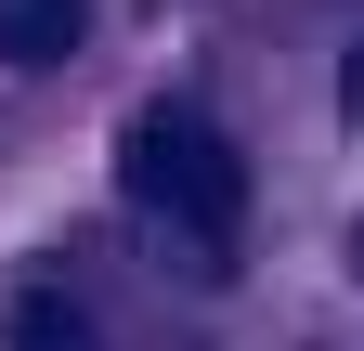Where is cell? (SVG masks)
<instances>
[{"label":"cell","instance_id":"3957f363","mask_svg":"<svg viewBox=\"0 0 364 351\" xmlns=\"http://www.w3.org/2000/svg\"><path fill=\"white\" fill-rule=\"evenodd\" d=\"M0 351H105L91 338V313L65 286H14V313H0Z\"/></svg>","mask_w":364,"mask_h":351},{"label":"cell","instance_id":"277c9868","mask_svg":"<svg viewBox=\"0 0 364 351\" xmlns=\"http://www.w3.org/2000/svg\"><path fill=\"white\" fill-rule=\"evenodd\" d=\"M338 104H351V117H364V39H351V65H338Z\"/></svg>","mask_w":364,"mask_h":351},{"label":"cell","instance_id":"6da1fadb","mask_svg":"<svg viewBox=\"0 0 364 351\" xmlns=\"http://www.w3.org/2000/svg\"><path fill=\"white\" fill-rule=\"evenodd\" d=\"M117 183H130L144 222L196 234V247H235L247 234V156L221 144V117H196V104H144L130 117L117 130Z\"/></svg>","mask_w":364,"mask_h":351},{"label":"cell","instance_id":"7a4b0ae2","mask_svg":"<svg viewBox=\"0 0 364 351\" xmlns=\"http://www.w3.org/2000/svg\"><path fill=\"white\" fill-rule=\"evenodd\" d=\"M78 26H91V0H0V65H14V78L65 65V53H78Z\"/></svg>","mask_w":364,"mask_h":351}]
</instances>
